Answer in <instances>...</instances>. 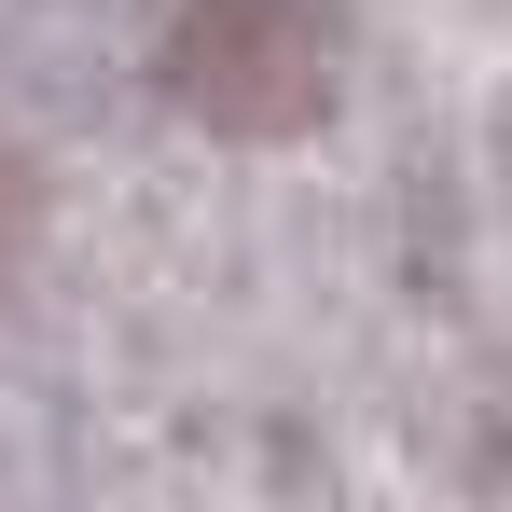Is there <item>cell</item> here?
Listing matches in <instances>:
<instances>
[{
	"label": "cell",
	"instance_id": "cell-3",
	"mask_svg": "<svg viewBox=\"0 0 512 512\" xmlns=\"http://www.w3.org/2000/svg\"><path fill=\"white\" fill-rule=\"evenodd\" d=\"M499 485H512V429H499Z\"/></svg>",
	"mask_w": 512,
	"mask_h": 512
},
{
	"label": "cell",
	"instance_id": "cell-1",
	"mask_svg": "<svg viewBox=\"0 0 512 512\" xmlns=\"http://www.w3.org/2000/svg\"><path fill=\"white\" fill-rule=\"evenodd\" d=\"M167 111L208 139H305L333 111V14L319 0H180Z\"/></svg>",
	"mask_w": 512,
	"mask_h": 512
},
{
	"label": "cell",
	"instance_id": "cell-2",
	"mask_svg": "<svg viewBox=\"0 0 512 512\" xmlns=\"http://www.w3.org/2000/svg\"><path fill=\"white\" fill-rule=\"evenodd\" d=\"M28 236H42V167L0 139V291H14V263H28Z\"/></svg>",
	"mask_w": 512,
	"mask_h": 512
}]
</instances>
